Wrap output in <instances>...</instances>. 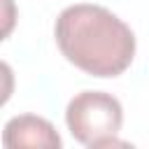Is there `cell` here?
<instances>
[{
    "label": "cell",
    "instance_id": "6da1fadb",
    "mask_svg": "<svg viewBox=\"0 0 149 149\" xmlns=\"http://www.w3.org/2000/svg\"><path fill=\"white\" fill-rule=\"evenodd\" d=\"M61 54L91 77H119L135 58L133 30L102 5H70L54 26Z\"/></svg>",
    "mask_w": 149,
    "mask_h": 149
},
{
    "label": "cell",
    "instance_id": "7a4b0ae2",
    "mask_svg": "<svg viewBox=\"0 0 149 149\" xmlns=\"http://www.w3.org/2000/svg\"><path fill=\"white\" fill-rule=\"evenodd\" d=\"M65 123L72 137L91 149L100 147H126L116 140L123 123L121 102L105 91H81L77 93L65 109Z\"/></svg>",
    "mask_w": 149,
    "mask_h": 149
},
{
    "label": "cell",
    "instance_id": "3957f363",
    "mask_svg": "<svg viewBox=\"0 0 149 149\" xmlns=\"http://www.w3.org/2000/svg\"><path fill=\"white\" fill-rule=\"evenodd\" d=\"M2 144L7 149H19V147L61 149L63 140L47 119L35 116V114H19V116H14L5 123Z\"/></svg>",
    "mask_w": 149,
    "mask_h": 149
}]
</instances>
